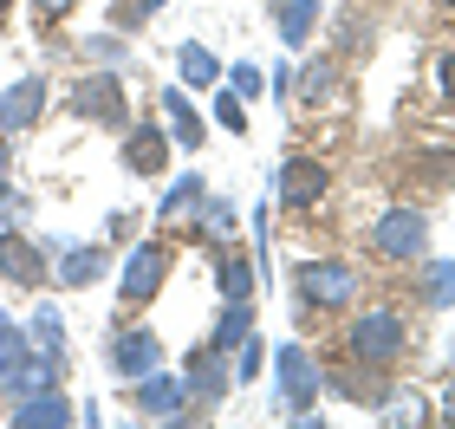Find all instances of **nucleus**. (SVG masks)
I'll return each mask as SVG.
<instances>
[{
    "mask_svg": "<svg viewBox=\"0 0 455 429\" xmlns=\"http://www.w3.org/2000/svg\"><path fill=\"white\" fill-rule=\"evenodd\" d=\"M325 189H332V170L319 156H286L280 163V202L286 209H319Z\"/></svg>",
    "mask_w": 455,
    "mask_h": 429,
    "instance_id": "8",
    "label": "nucleus"
},
{
    "mask_svg": "<svg viewBox=\"0 0 455 429\" xmlns=\"http://www.w3.org/2000/svg\"><path fill=\"white\" fill-rule=\"evenodd\" d=\"M156 364H163V338L150 332V325H124V332L111 338V371L124 384H137L143 371H156Z\"/></svg>",
    "mask_w": 455,
    "mask_h": 429,
    "instance_id": "9",
    "label": "nucleus"
},
{
    "mask_svg": "<svg viewBox=\"0 0 455 429\" xmlns=\"http://www.w3.org/2000/svg\"><path fill=\"white\" fill-rule=\"evenodd\" d=\"M274 27H280L286 46H306L313 27H319V0H280V7H274Z\"/></svg>",
    "mask_w": 455,
    "mask_h": 429,
    "instance_id": "16",
    "label": "nucleus"
},
{
    "mask_svg": "<svg viewBox=\"0 0 455 429\" xmlns=\"http://www.w3.org/2000/svg\"><path fill=\"white\" fill-rule=\"evenodd\" d=\"M143 20H150L143 0H117V27H143Z\"/></svg>",
    "mask_w": 455,
    "mask_h": 429,
    "instance_id": "30",
    "label": "nucleus"
},
{
    "mask_svg": "<svg viewBox=\"0 0 455 429\" xmlns=\"http://www.w3.org/2000/svg\"><path fill=\"white\" fill-rule=\"evenodd\" d=\"M293 293L313 306V313H332V306H351L358 274H351L345 260H299V267H293Z\"/></svg>",
    "mask_w": 455,
    "mask_h": 429,
    "instance_id": "3",
    "label": "nucleus"
},
{
    "mask_svg": "<svg viewBox=\"0 0 455 429\" xmlns=\"http://www.w3.org/2000/svg\"><path fill=\"white\" fill-rule=\"evenodd\" d=\"M13 429H72L78 423V403H66L59 391H33V397H20L13 403Z\"/></svg>",
    "mask_w": 455,
    "mask_h": 429,
    "instance_id": "11",
    "label": "nucleus"
},
{
    "mask_svg": "<svg viewBox=\"0 0 455 429\" xmlns=\"http://www.w3.org/2000/svg\"><path fill=\"white\" fill-rule=\"evenodd\" d=\"M215 124H221V131H235V137L247 131V105H241V91H228V98H215Z\"/></svg>",
    "mask_w": 455,
    "mask_h": 429,
    "instance_id": "26",
    "label": "nucleus"
},
{
    "mask_svg": "<svg viewBox=\"0 0 455 429\" xmlns=\"http://www.w3.org/2000/svg\"><path fill=\"white\" fill-rule=\"evenodd\" d=\"M7 156H13V150H7V143H0V195H7Z\"/></svg>",
    "mask_w": 455,
    "mask_h": 429,
    "instance_id": "34",
    "label": "nucleus"
},
{
    "mask_svg": "<svg viewBox=\"0 0 455 429\" xmlns=\"http://www.w3.org/2000/svg\"><path fill=\"white\" fill-rule=\"evenodd\" d=\"M228 384H235L228 352H215V345L189 352V371H182V403H189V410H215V403L228 397ZM189 410H182V417H189Z\"/></svg>",
    "mask_w": 455,
    "mask_h": 429,
    "instance_id": "5",
    "label": "nucleus"
},
{
    "mask_svg": "<svg viewBox=\"0 0 455 429\" xmlns=\"http://www.w3.org/2000/svg\"><path fill=\"white\" fill-rule=\"evenodd\" d=\"M443 423L455 429V384H449V391H443Z\"/></svg>",
    "mask_w": 455,
    "mask_h": 429,
    "instance_id": "33",
    "label": "nucleus"
},
{
    "mask_svg": "<svg viewBox=\"0 0 455 429\" xmlns=\"http://www.w3.org/2000/svg\"><path fill=\"white\" fill-rule=\"evenodd\" d=\"M72 117H85V124H105V131H124V78L105 66V72H92V78H78L72 85Z\"/></svg>",
    "mask_w": 455,
    "mask_h": 429,
    "instance_id": "6",
    "label": "nucleus"
},
{
    "mask_svg": "<svg viewBox=\"0 0 455 429\" xmlns=\"http://www.w3.org/2000/svg\"><path fill=\"white\" fill-rule=\"evenodd\" d=\"M390 417H397V423H423V403L403 391V397H390Z\"/></svg>",
    "mask_w": 455,
    "mask_h": 429,
    "instance_id": "29",
    "label": "nucleus"
},
{
    "mask_svg": "<svg viewBox=\"0 0 455 429\" xmlns=\"http://www.w3.org/2000/svg\"><path fill=\"white\" fill-rule=\"evenodd\" d=\"M202 195H209V189H202V176L189 170V176H176V182H170V195L156 202V215H163V221H182V215H189V221H196Z\"/></svg>",
    "mask_w": 455,
    "mask_h": 429,
    "instance_id": "19",
    "label": "nucleus"
},
{
    "mask_svg": "<svg viewBox=\"0 0 455 429\" xmlns=\"http://www.w3.org/2000/svg\"><path fill=\"white\" fill-rule=\"evenodd\" d=\"M345 345H351V358H358V364L390 371V364L403 358V345H410V325L397 319V306H364V313L345 325Z\"/></svg>",
    "mask_w": 455,
    "mask_h": 429,
    "instance_id": "1",
    "label": "nucleus"
},
{
    "mask_svg": "<svg viewBox=\"0 0 455 429\" xmlns=\"http://www.w3.org/2000/svg\"><path fill=\"white\" fill-rule=\"evenodd\" d=\"M7 20H13V0H0V27H7Z\"/></svg>",
    "mask_w": 455,
    "mask_h": 429,
    "instance_id": "35",
    "label": "nucleus"
},
{
    "mask_svg": "<svg viewBox=\"0 0 455 429\" xmlns=\"http://www.w3.org/2000/svg\"><path fill=\"white\" fill-rule=\"evenodd\" d=\"M163 98V111H170V143H182V150H202V117H196V105L182 91H156Z\"/></svg>",
    "mask_w": 455,
    "mask_h": 429,
    "instance_id": "18",
    "label": "nucleus"
},
{
    "mask_svg": "<svg viewBox=\"0 0 455 429\" xmlns=\"http://www.w3.org/2000/svg\"><path fill=\"white\" fill-rule=\"evenodd\" d=\"M228 85H235V91H241V98H254V91H260V85H267V78H260V72H254V66H235V72H228Z\"/></svg>",
    "mask_w": 455,
    "mask_h": 429,
    "instance_id": "28",
    "label": "nucleus"
},
{
    "mask_svg": "<svg viewBox=\"0 0 455 429\" xmlns=\"http://www.w3.org/2000/svg\"><path fill=\"white\" fill-rule=\"evenodd\" d=\"M176 267V248L170 241H137L131 254H124V274H117V299L124 306H150L163 293V280Z\"/></svg>",
    "mask_w": 455,
    "mask_h": 429,
    "instance_id": "2",
    "label": "nucleus"
},
{
    "mask_svg": "<svg viewBox=\"0 0 455 429\" xmlns=\"http://www.w3.org/2000/svg\"><path fill=\"white\" fill-rule=\"evenodd\" d=\"M85 59H98V66H124V59H131V46H124L117 33H92V39H85Z\"/></svg>",
    "mask_w": 455,
    "mask_h": 429,
    "instance_id": "24",
    "label": "nucleus"
},
{
    "mask_svg": "<svg viewBox=\"0 0 455 429\" xmlns=\"http://www.w3.org/2000/svg\"><path fill=\"white\" fill-rule=\"evenodd\" d=\"M39 111H46V78L27 72V78L7 85V98H0V131H27V124H39Z\"/></svg>",
    "mask_w": 455,
    "mask_h": 429,
    "instance_id": "12",
    "label": "nucleus"
},
{
    "mask_svg": "<svg viewBox=\"0 0 455 429\" xmlns=\"http://www.w3.org/2000/svg\"><path fill=\"white\" fill-rule=\"evenodd\" d=\"M299 91H306V105H325V98H332V66H313L299 78Z\"/></svg>",
    "mask_w": 455,
    "mask_h": 429,
    "instance_id": "27",
    "label": "nucleus"
},
{
    "mask_svg": "<svg viewBox=\"0 0 455 429\" xmlns=\"http://www.w3.org/2000/svg\"><path fill=\"white\" fill-rule=\"evenodd\" d=\"M247 332H254V299H228L221 319H215V332H209V345H215V352H235Z\"/></svg>",
    "mask_w": 455,
    "mask_h": 429,
    "instance_id": "17",
    "label": "nucleus"
},
{
    "mask_svg": "<svg viewBox=\"0 0 455 429\" xmlns=\"http://www.w3.org/2000/svg\"><path fill=\"white\" fill-rule=\"evenodd\" d=\"M215 286H221V299H254V260L247 254H221L215 260Z\"/></svg>",
    "mask_w": 455,
    "mask_h": 429,
    "instance_id": "21",
    "label": "nucleus"
},
{
    "mask_svg": "<svg viewBox=\"0 0 455 429\" xmlns=\"http://www.w3.org/2000/svg\"><path fill=\"white\" fill-rule=\"evenodd\" d=\"M137 410L150 417V423L182 417V377H156V371H143V377H137Z\"/></svg>",
    "mask_w": 455,
    "mask_h": 429,
    "instance_id": "14",
    "label": "nucleus"
},
{
    "mask_svg": "<svg viewBox=\"0 0 455 429\" xmlns=\"http://www.w3.org/2000/svg\"><path fill=\"white\" fill-rule=\"evenodd\" d=\"M202 228H209V234H228V228H235V202H221V195H202Z\"/></svg>",
    "mask_w": 455,
    "mask_h": 429,
    "instance_id": "25",
    "label": "nucleus"
},
{
    "mask_svg": "<svg viewBox=\"0 0 455 429\" xmlns=\"http://www.w3.org/2000/svg\"><path fill=\"white\" fill-rule=\"evenodd\" d=\"M72 7H78V0H33V13H39V20H66Z\"/></svg>",
    "mask_w": 455,
    "mask_h": 429,
    "instance_id": "31",
    "label": "nucleus"
},
{
    "mask_svg": "<svg viewBox=\"0 0 455 429\" xmlns=\"http://www.w3.org/2000/svg\"><path fill=\"white\" fill-rule=\"evenodd\" d=\"M143 7H150V13H156V7H163V0H143Z\"/></svg>",
    "mask_w": 455,
    "mask_h": 429,
    "instance_id": "36",
    "label": "nucleus"
},
{
    "mask_svg": "<svg viewBox=\"0 0 455 429\" xmlns=\"http://www.w3.org/2000/svg\"><path fill=\"white\" fill-rule=\"evenodd\" d=\"M163 163H170V131L137 124L131 143H124V170H131V176H163Z\"/></svg>",
    "mask_w": 455,
    "mask_h": 429,
    "instance_id": "13",
    "label": "nucleus"
},
{
    "mask_svg": "<svg viewBox=\"0 0 455 429\" xmlns=\"http://www.w3.org/2000/svg\"><path fill=\"white\" fill-rule=\"evenodd\" d=\"M423 299L429 306H455V260H429L423 267Z\"/></svg>",
    "mask_w": 455,
    "mask_h": 429,
    "instance_id": "23",
    "label": "nucleus"
},
{
    "mask_svg": "<svg viewBox=\"0 0 455 429\" xmlns=\"http://www.w3.org/2000/svg\"><path fill=\"white\" fill-rule=\"evenodd\" d=\"M449 7H455V0H449Z\"/></svg>",
    "mask_w": 455,
    "mask_h": 429,
    "instance_id": "37",
    "label": "nucleus"
},
{
    "mask_svg": "<svg viewBox=\"0 0 455 429\" xmlns=\"http://www.w3.org/2000/svg\"><path fill=\"white\" fill-rule=\"evenodd\" d=\"M176 72L189 78L196 91H209L215 78H221V66H215V52H209V46H196V39H182V46H176Z\"/></svg>",
    "mask_w": 455,
    "mask_h": 429,
    "instance_id": "20",
    "label": "nucleus"
},
{
    "mask_svg": "<svg viewBox=\"0 0 455 429\" xmlns=\"http://www.w3.org/2000/svg\"><path fill=\"white\" fill-rule=\"evenodd\" d=\"M274 377H280V403L293 417H306L313 410V397H319V364L299 352V345H280L274 352Z\"/></svg>",
    "mask_w": 455,
    "mask_h": 429,
    "instance_id": "7",
    "label": "nucleus"
},
{
    "mask_svg": "<svg viewBox=\"0 0 455 429\" xmlns=\"http://www.w3.org/2000/svg\"><path fill=\"white\" fill-rule=\"evenodd\" d=\"M33 338H39V352H46V358L66 364V325H59L52 306H33Z\"/></svg>",
    "mask_w": 455,
    "mask_h": 429,
    "instance_id": "22",
    "label": "nucleus"
},
{
    "mask_svg": "<svg viewBox=\"0 0 455 429\" xmlns=\"http://www.w3.org/2000/svg\"><path fill=\"white\" fill-rule=\"evenodd\" d=\"M0 280H13V286H46L52 280V267H46V254L33 248V234H20V228H7L0 234Z\"/></svg>",
    "mask_w": 455,
    "mask_h": 429,
    "instance_id": "10",
    "label": "nucleus"
},
{
    "mask_svg": "<svg viewBox=\"0 0 455 429\" xmlns=\"http://www.w3.org/2000/svg\"><path fill=\"white\" fill-rule=\"evenodd\" d=\"M371 248H378L384 260H423L429 254V215L423 209H384L378 228H371Z\"/></svg>",
    "mask_w": 455,
    "mask_h": 429,
    "instance_id": "4",
    "label": "nucleus"
},
{
    "mask_svg": "<svg viewBox=\"0 0 455 429\" xmlns=\"http://www.w3.org/2000/svg\"><path fill=\"white\" fill-rule=\"evenodd\" d=\"M105 267H111V254L85 241V248H66V260H59V274H52V280H59V286H92Z\"/></svg>",
    "mask_w": 455,
    "mask_h": 429,
    "instance_id": "15",
    "label": "nucleus"
},
{
    "mask_svg": "<svg viewBox=\"0 0 455 429\" xmlns=\"http://www.w3.org/2000/svg\"><path fill=\"white\" fill-rule=\"evenodd\" d=\"M436 85L455 98V52H443V59H436Z\"/></svg>",
    "mask_w": 455,
    "mask_h": 429,
    "instance_id": "32",
    "label": "nucleus"
}]
</instances>
